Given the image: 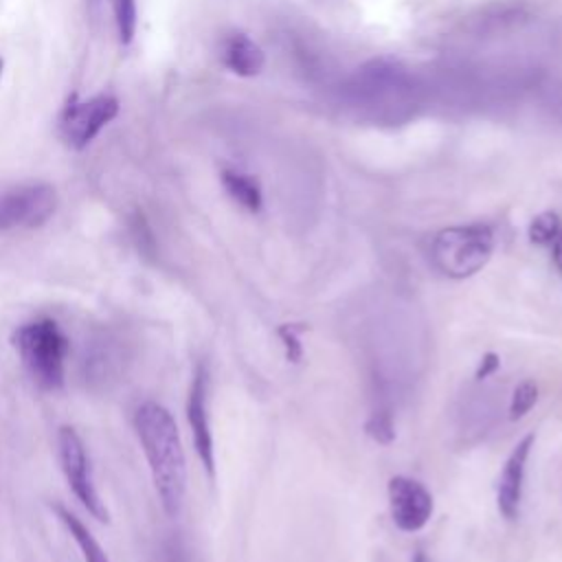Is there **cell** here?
<instances>
[{
	"mask_svg": "<svg viewBox=\"0 0 562 562\" xmlns=\"http://www.w3.org/2000/svg\"><path fill=\"white\" fill-rule=\"evenodd\" d=\"M119 42L127 46L136 33V0H110Z\"/></svg>",
	"mask_w": 562,
	"mask_h": 562,
	"instance_id": "5bb4252c",
	"label": "cell"
},
{
	"mask_svg": "<svg viewBox=\"0 0 562 562\" xmlns=\"http://www.w3.org/2000/svg\"><path fill=\"white\" fill-rule=\"evenodd\" d=\"M57 450H59V463L64 470V476L77 496V501L101 522L108 520V509L105 503L101 501L94 479H92V468H90V457L86 452L83 439L72 426H61L57 432Z\"/></svg>",
	"mask_w": 562,
	"mask_h": 562,
	"instance_id": "277c9868",
	"label": "cell"
},
{
	"mask_svg": "<svg viewBox=\"0 0 562 562\" xmlns=\"http://www.w3.org/2000/svg\"><path fill=\"white\" fill-rule=\"evenodd\" d=\"M560 231H562L560 217L553 211H547V213H540L538 217H533V222L529 226V239L533 244L544 246V244H551Z\"/></svg>",
	"mask_w": 562,
	"mask_h": 562,
	"instance_id": "9a60e30c",
	"label": "cell"
},
{
	"mask_svg": "<svg viewBox=\"0 0 562 562\" xmlns=\"http://www.w3.org/2000/svg\"><path fill=\"white\" fill-rule=\"evenodd\" d=\"M303 331V327L301 325H281L279 329H277V334H279V338H281V342H283V347H285V358L292 362V364H296V362H301L303 360V345H301V340H299V334Z\"/></svg>",
	"mask_w": 562,
	"mask_h": 562,
	"instance_id": "e0dca14e",
	"label": "cell"
},
{
	"mask_svg": "<svg viewBox=\"0 0 562 562\" xmlns=\"http://www.w3.org/2000/svg\"><path fill=\"white\" fill-rule=\"evenodd\" d=\"M2 66H4V61H2V57H0V75H2Z\"/></svg>",
	"mask_w": 562,
	"mask_h": 562,
	"instance_id": "603a6c76",
	"label": "cell"
},
{
	"mask_svg": "<svg viewBox=\"0 0 562 562\" xmlns=\"http://www.w3.org/2000/svg\"><path fill=\"white\" fill-rule=\"evenodd\" d=\"M367 432L380 441V443H391L393 441V419H391V413L389 411H375L369 422H367Z\"/></svg>",
	"mask_w": 562,
	"mask_h": 562,
	"instance_id": "ac0fdd59",
	"label": "cell"
},
{
	"mask_svg": "<svg viewBox=\"0 0 562 562\" xmlns=\"http://www.w3.org/2000/svg\"><path fill=\"white\" fill-rule=\"evenodd\" d=\"M187 422L191 428L198 459L202 461L206 474L215 476V448H213V432H211V419H209V371L204 362H200L193 371V380L187 397Z\"/></svg>",
	"mask_w": 562,
	"mask_h": 562,
	"instance_id": "52a82bcc",
	"label": "cell"
},
{
	"mask_svg": "<svg viewBox=\"0 0 562 562\" xmlns=\"http://www.w3.org/2000/svg\"><path fill=\"white\" fill-rule=\"evenodd\" d=\"M11 342L37 389L55 393L64 386L70 345L55 318L40 316L22 323L13 331Z\"/></svg>",
	"mask_w": 562,
	"mask_h": 562,
	"instance_id": "7a4b0ae2",
	"label": "cell"
},
{
	"mask_svg": "<svg viewBox=\"0 0 562 562\" xmlns=\"http://www.w3.org/2000/svg\"><path fill=\"white\" fill-rule=\"evenodd\" d=\"M220 178H222V184H224L226 193L239 206H244L250 213H257L261 209L263 198H261V189H259L255 178H250L248 173H241L237 169H224Z\"/></svg>",
	"mask_w": 562,
	"mask_h": 562,
	"instance_id": "8fae6325",
	"label": "cell"
},
{
	"mask_svg": "<svg viewBox=\"0 0 562 562\" xmlns=\"http://www.w3.org/2000/svg\"><path fill=\"white\" fill-rule=\"evenodd\" d=\"M413 562H428V560H426V555H424V553H415Z\"/></svg>",
	"mask_w": 562,
	"mask_h": 562,
	"instance_id": "7402d4cb",
	"label": "cell"
},
{
	"mask_svg": "<svg viewBox=\"0 0 562 562\" xmlns=\"http://www.w3.org/2000/svg\"><path fill=\"white\" fill-rule=\"evenodd\" d=\"M132 235H134V241L138 244V250H140V252H145V255H151V252H154V248H156L154 235H151V231H149L145 217L138 215V213H136L134 220H132Z\"/></svg>",
	"mask_w": 562,
	"mask_h": 562,
	"instance_id": "d6986e66",
	"label": "cell"
},
{
	"mask_svg": "<svg viewBox=\"0 0 562 562\" xmlns=\"http://www.w3.org/2000/svg\"><path fill=\"white\" fill-rule=\"evenodd\" d=\"M151 481L165 514L178 516L187 492V459L173 415L158 402H145L134 413Z\"/></svg>",
	"mask_w": 562,
	"mask_h": 562,
	"instance_id": "6da1fadb",
	"label": "cell"
},
{
	"mask_svg": "<svg viewBox=\"0 0 562 562\" xmlns=\"http://www.w3.org/2000/svg\"><path fill=\"white\" fill-rule=\"evenodd\" d=\"M498 367H501L498 356H496L494 351H487V353L481 358V362H479V367H476L474 378H476V380H485V378H490L492 373H496V371H498Z\"/></svg>",
	"mask_w": 562,
	"mask_h": 562,
	"instance_id": "ffe728a7",
	"label": "cell"
},
{
	"mask_svg": "<svg viewBox=\"0 0 562 562\" xmlns=\"http://www.w3.org/2000/svg\"><path fill=\"white\" fill-rule=\"evenodd\" d=\"M389 505L395 527L406 533L424 529L432 516L430 492L408 476H393L389 481Z\"/></svg>",
	"mask_w": 562,
	"mask_h": 562,
	"instance_id": "ba28073f",
	"label": "cell"
},
{
	"mask_svg": "<svg viewBox=\"0 0 562 562\" xmlns=\"http://www.w3.org/2000/svg\"><path fill=\"white\" fill-rule=\"evenodd\" d=\"M55 512H57L59 520L64 522V527L68 529V533L72 536V540L77 542V547L83 555V562H110V558L105 555V551L101 549L97 538L70 509H66L64 505H55Z\"/></svg>",
	"mask_w": 562,
	"mask_h": 562,
	"instance_id": "7c38bea8",
	"label": "cell"
},
{
	"mask_svg": "<svg viewBox=\"0 0 562 562\" xmlns=\"http://www.w3.org/2000/svg\"><path fill=\"white\" fill-rule=\"evenodd\" d=\"M551 244H553V261H555L558 270L562 272V231L555 235V239Z\"/></svg>",
	"mask_w": 562,
	"mask_h": 562,
	"instance_id": "44dd1931",
	"label": "cell"
},
{
	"mask_svg": "<svg viewBox=\"0 0 562 562\" xmlns=\"http://www.w3.org/2000/svg\"><path fill=\"white\" fill-rule=\"evenodd\" d=\"M220 59L239 77H252L263 68V50L244 33H228L222 40Z\"/></svg>",
	"mask_w": 562,
	"mask_h": 562,
	"instance_id": "30bf717a",
	"label": "cell"
},
{
	"mask_svg": "<svg viewBox=\"0 0 562 562\" xmlns=\"http://www.w3.org/2000/svg\"><path fill=\"white\" fill-rule=\"evenodd\" d=\"M538 402V386L531 380L520 382L514 393H512V402H509V419H520L525 417L533 404Z\"/></svg>",
	"mask_w": 562,
	"mask_h": 562,
	"instance_id": "2e32d148",
	"label": "cell"
},
{
	"mask_svg": "<svg viewBox=\"0 0 562 562\" xmlns=\"http://www.w3.org/2000/svg\"><path fill=\"white\" fill-rule=\"evenodd\" d=\"M536 435H525L512 450V454L507 457L501 479H498V492H496V501H498V512L512 520L518 516L520 509V498H522V481H525V470H527V459L531 452Z\"/></svg>",
	"mask_w": 562,
	"mask_h": 562,
	"instance_id": "9c48e42d",
	"label": "cell"
},
{
	"mask_svg": "<svg viewBox=\"0 0 562 562\" xmlns=\"http://www.w3.org/2000/svg\"><path fill=\"white\" fill-rule=\"evenodd\" d=\"M57 211V193L46 182L11 187L0 193V231L40 228Z\"/></svg>",
	"mask_w": 562,
	"mask_h": 562,
	"instance_id": "5b68a950",
	"label": "cell"
},
{
	"mask_svg": "<svg viewBox=\"0 0 562 562\" xmlns=\"http://www.w3.org/2000/svg\"><path fill=\"white\" fill-rule=\"evenodd\" d=\"M83 364H86V378L97 380V382H108L114 378V373L121 364V353L114 351L112 340L99 338V340H94L92 349L88 351Z\"/></svg>",
	"mask_w": 562,
	"mask_h": 562,
	"instance_id": "4fadbf2b",
	"label": "cell"
},
{
	"mask_svg": "<svg viewBox=\"0 0 562 562\" xmlns=\"http://www.w3.org/2000/svg\"><path fill=\"white\" fill-rule=\"evenodd\" d=\"M494 233L485 224L450 226L432 239V263L450 279H468L476 274L492 257Z\"/></svg>",
	"mask_w": 562,
	"mask_h": 562,
	"instance_id": "3957f363",
	"label": "cell"
},
{
	"mask_svg": "<svg viewBox=\"0 0 562 562\" xmlns=\"http://www.w3.org/2000/svg\"><path fill=\"white\" fill-rule=\"evenodd\" d=\"M119 101L99 94L88 101H70L59 119V134L72 149H83L116 116Z\"/></svg>",
	"mask_w": 562,
	"mask_h": 562,
	"instance_id": "8992f818",
	"label": "cell"
}]
</instances>
